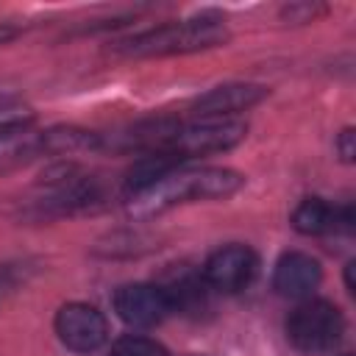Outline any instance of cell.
I'll use <instances>...</instances> for the list:
<instances>
[{
  "label": "cell",
  "instance_id": "1",
  "mask_svg": "<svg viewBox=\"0 0 356 356\" xmlns=\"http://www.w3.org/2000/svg\"><path fill=\"white\" fill-rule=\"evenodd\" d=\"M245 178L228 167H200V170H172L153 186L128 197V211L134 217H153L178 203L189 200H220L231 197Z\"/></svg>",
  "mask_w": 356,
  "mask_h": 356
},
{
  "label": "cell",
  "instance_id": "2",
  "mask_svg": "<svg viewBox=\"0 0 356 356\" xmlns=\"http://www.w3.org/2000/svg\"><path fill=\"white\" fill-rule=\"evenodd\" d=\"M228 39V28L220 17H195L181 22H167L150 31H142L131 36L128 42H120V53L125 56H175V53H195L217 47Z\"/></svg>",
  "mask_w": 356,
  "mask_h": 356
},
{
  "label": "cell",
  "instance_id": "3",
  "mask_svg": "<svg viewBox=\"0 0 356 356\" xmlns=\"http://www.w3.org/2000/svg\"><path fill=\"white\" fill-rule=\"evenodd\" d=\"M342 334V312L328 300H306L286 320V337L303 353H328L339 345Z\"/></svg>",
  "mask_w": 356,
  "mask_h": 356
},
{
  "label": "cell",
  "instance_id": "4",
  "mask_svg": "<svg viewBox=\"0 0 356 356\" xmlns=\"http://www.w3.org/2000/svg\"><path fill=\"white\" fill-rule=\"evenodd\" d=\"M245 134H248V128L239 120H200V122L178 125L175 134L170 136V142L164 145V150L181 161H186V159L231 150L245 139Z\"/></svg>",
  "mask_w": 356,
  "mask_h": 356
},
{
  "label": "cell",
  "instance_id": "5",
  "mask_svg": "<svg viewBox=\"0 0 356 356\" xmlns=\"http://www.w3.org/2000/svg\"><path fill=\"white\" fill-rule=\"evenodd\" d=\"M58 339L75 353H92L106 342L108 325L97 306L89 303H67L56 314Z\"/></svg>",
  "mask_w": 356,
  "mask_h": 356
},
{
  "label": "cell",
  "instance_id": "6",
  "mask_svg": "<svg viewBox=\"0 0 356 356\" xmlns=\"http://www.w3.org/2000/svg\"><path fill=\"white\" fill-rule=\"evenodd\" d=\"M259 261L248 245H225L214 250L203 267V278L217 292H239L256 278Z\"/></svg>",
  "mask_w": 356,
  "mask_h": 356
},
{
  "label": "cell",
  "instance_id": "7",
  "mask_svg": "<svg viewBox=\"0 0 356 356\" xmlns=\"http://www.w3.org/2000/svg\"><path fill=\"white\" fill-rule=\"evenodd\" d=\"M114 312L134 328H153L172 309L159 284H125L114 295Z\"/></svg>",
  "mask_w": 356,
  "mask_h": 356
},
{
  "label": "cell",
  "instance_id": "8",
  "mask_svg": "<svg viewBox=\"0 0 356 356\" xmlns=\"http://www.w3.org/2000/svg\"><path fill=\"white\" fill-rule=\"evenodd\" d=\"M264 97H267V89L259 83H225L200 95L192 108L200 120H228V114L248 111Z\"/></svg>",
  "mask_w": 356,
  "mask_h": 356
},
{
  "label": "cell",
  "instance_id": "9",
  "mask_svg": "<svg viewBox=\"0 0 356 356\" xmlns=\"http://www.w3.org/2000/svg\"><path fill=\"white\" fill-rule=\"evenodd\" d=\"M323 281V267L306 253H284L273 273V286L284 298H309Z\"/></svg>",
  "mask_w": 356,
  "mask_h": 356
},
{
  "label": "cell",
  "instance_id": "10",
  "mask_svg": "<svg viewBox=\"0 0 356 356\" xmlns=\"http://www.w3.org/2000/svg\"><path fill=\"white\" fill-rule=\"evenodd\" d=\"M292 225L300 234L317 236V234H334L342 228L353 225V209L350 206H331L323 197H306L295 214H292Z\"/></svg>",
  "mask_w": 356,
  "mask_h": 356
},
{
  "label": "cell",
  "instance_id": "11",
  "mask_svg": "<svg viewBox=\"0 0 356 356\" xmlns=\"http://www.w3.org/2000/svg\"><path fill=\"white\" fill-rule=\"evenodd\" d=\"M161 292L170 300L172 312H197L206 306V295H209V284L200 273L189 270V267H178L164 284H159Z\"/></svg>",
  "mask_w": 356,
  "mask_h": 356
},
{
  "label": "cell",
  "instance_id": "12",
  "mask_svg": "<svg viewBox=\"0 0 356 356\" xmlns=\"http://www.w3.org/2000/svg\"><path fill=\"white\" fill-rule=\"evenodd\" d=\"M42 147H44V156L47 153L64 156V153H78V150H95V147H100V134L61 125V128L42 131Z\"/></svg>",
  "mask_w": 356,
  "mask_h": 356
},
{
  "label": "cell",
  "instance_id": "13",
  "mask_svg": "<svg viewBox=\"0 0 356 356\" xmlns=\"http://www.w3.org/2000/svg\"><path fill=\"white\" fill-rule=\"evenodd\" d=\"M33 122V111L11 97H0V136H14L28 131Z\"/></svg>",
  "mask_w": 356,
  "mask_h": 356
},
{
  "label": "cell",
  "instance_id": "14",
  "mask_svg": "<svg viewBox=\"0 0 356 356\" xmlns=\"http://www.w3.org/2000/svg\"><path fill=\"white\" fill-rule=\"evenodd\" d=\"M111 356H167V348L147 337H122L111 345Z\"/></svg>",
  "mask_w": 356,
  "mask_h": 356
},
{
  "label": "cell",
  "instance_id": "15",
  "mask_svg": "<svg viewBox=\"0 0 356 356\" xmlns=\"http://www.w3.org/2000/svg\"><path fill=\"white\" fill-rule=\"evenodd\" d=\"M19 281H25V270H19V264H0V298L14 292Z\"/></svg>",
  "mask_w": 356,
  "mask_h": 356
},
{
  "label": "cell",
  "instance_id": "16",
  "mask_svg": "<svg viewBox=\"0 0 356 356\" xmlns=\"http://www.w3.org/2000/svg\"><path fill=\"white\" fill-rule=\"evenodd\" d=\"M337 147H339V156H342L345 161H350V159H353V131H350V128H345V131L339 134Z\"/></svg>",
  "mask_w": 356,
  "mask_h": 356
},
{
  "label": "cell",
  "instance_id": "17",
  "mask_svg": "<svg viewBox=\"0 0 356 356\" xmlns=\"http://www.w3.org/2000/svg\"><path fill=\"white\" fill-rule=\"evenodd\" d=\"M17 33H19V28H14V25H0V44H8Z\"/></svg>",
  "mask_w": 356,
  "mask_h": 356
},
{
  "label": "cell",
  "instance_id": "18",
  "mask_svg": "<svg viewBox=\"0 0 356 356\" xmlns=\"http://www.w3.org/2000/svg\"><path fill=\"white\" fill-rule=\"evenodd\" d=\"M345 356H348V353H345Z\"/></svg>",
  "mask_w": 356,
  "mask_h": 356
}]
</instances>
